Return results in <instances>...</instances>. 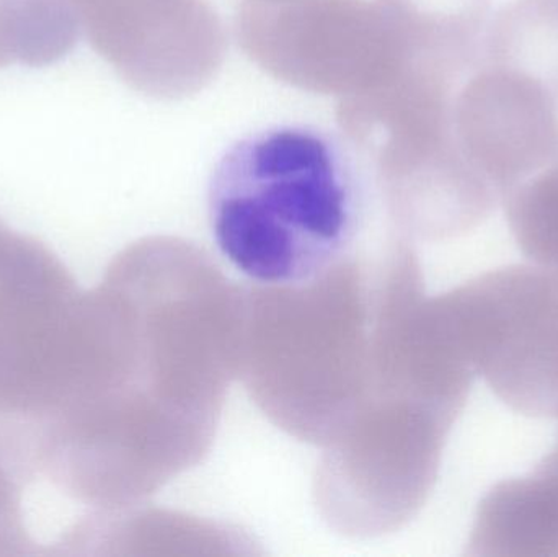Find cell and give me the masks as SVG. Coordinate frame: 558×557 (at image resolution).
Listing matches in <instances>:
<instances>
[{
	"instance_id": "10",
	"label": "cell",
	"mask_w": 558,
	"mask_h": 557,
	"mask_svg": "<svg viewBox=\"0 0 558 557\" xmlns=\"http://www.w3.org/2000/svg\"><path fill=\"white\" fill-rule=\"evenodd\" d=\"M28 474L0 437V557L39 555L25 525L23 486Z\"/></svg>"
},
{
	"instance_id": "14",
	"label": "cell",
	"mask_w": 558,
	"mask_h": 557,
	"mask_svg": "<svg viewBox=\"0 0 558 557\" xmlns=\"http://www.w3.org/2000/svg\"><path fill=\"white\" fill-rule=\"evenodd\" d=\"M0 68H2V64H0Z\"/></svg>"
},
{
	"instance_id": "6",
	"label": "cell",
	"mask_w": 558,
	"mask_h": 557,
	"mask_svg": "<svg viewBox=\"0 0 558 557\" xmlns=\"http://www.w3.org/2000/svg\"><path fill=\"white\" fill-rule=\"evenodd\" d=\"M557 105L530 75L481 62L456 94V140L484 179L520 182L558 160Z\"/></svg>"
},
{
	"instance_id": "5",
	"label": "cell",
	"mask_w": 558,
	"mask_h": 557,
	"mask_svg": "<svg viewBox=\"0 0 558 557\" xmlns=\"http://www.w3.org/2000/svg\"><path fill=\"white\" fill-rule=\"evenodd\" d=\"M92 48L133 90L182 100L215 81L225 23L206 0H74Z\"/></svg>"
},
{
	"instance_id": "1",
	"label": "cell",
	"mask_w": 558,
	"mask_h": 557,
	"mask_svg": "<svg viewBox=\"0 0 558 557\" xmlns=\"http://www.w3.org/2000/svg\"><path fill=\"white\" fill-rule=\"evenodd\" d=\"M389 247L312 280L242 291L238 376L281 431L322 450L369 408L383 379Z\"/></svg>"
},
{
	"instance_id": "12",
	"label": "cell",
	"mask_w": 558,
	"mask_h": 557,
	"mask_svg": "<svg viewBox=\"0 0 558 557\" xmlns=\"http://www.w3.org/2000/svg\"><path fill=\"white\" fill-rule=\"evenodd\" d=\"M390 283H392V251H390ZM392 291V290H390ZM389 306H390V301H389ZM389 311H390V307H389ZM387 324H389V317H387ZM386 368H387V337H386ZM384 379H386V375H384ZM384 386V385H383ZM380 391H383V389H380ZM380 395V392H379ZM377 401V399H376ZM363 415V414H361ZM360 415V417H361ZM356 422V421H354Z\"/></svg>"
},
{
	"instance_id": "2",
	"label": "cell",
	"mask_w": 558,
	"mask_h": 557,
	"mask_svg": "<svg viewBox=\"0 0 558 557\" xmlns=\"http://www.w3.org/2000/svg\"><path fill=\"white\" fill-rule=\"evenodd\" d=\"M208 206L225 257L258 284L284 287L353 254L384 203L373 169L343 134L278 126L225 154Z\"/></svg>"
},
{
	"instance_id": "3",
	"label": "cell",
	"mask_w": 558,
	"mask_h": 557,
	"mask_svg": "<svg viewBox=\"0 0 558 557\" xmlns=\"http://www.w3.org/2000/svg\"><path fill=\"white\" fill-rule=\"evenodd\" d=\"M121 353L113 294L82 290L48 245L23 234L0 271V428L25 437L108 395Z\"/></svg>"
},
{
	"instance_id": "8",
	"label": "cell",
	"mask_w": 558,
	"mask_h": 557,
	"mask_svg": "<svg viewBox=\"0 0 558 557\" xmlns=\"http://www.w3.org/2000/svg\"><path fill=\"white\" fill-rule=\"evenodd\" d=\"M484 62L530 75L558 100V0H520L485 35Z\"/></svg>"
},
{
	"instance_id": "4",
	"label": "cell",
	"mask_w": 558,
	"mask_h": 557,
	"mask_svg": "<svg viewBox=\"0 0 558 557\" xmlns=\"http://www.w3.org/2000/svg\"><path fill=\"white\" fill-rule=\"evenodd\" d=\"M235 33L271 77L340 100L387 84L405 59L379 0H244Z\"/></svg>"
},
{
	"instance_id": "9",
	"label": "cell",
	"mask_w": 558,
	"mask_h": 557,
	"mask_svg": "<svg viewBox=\"0 0 558 557\" xmlns=\"http://www.w3.org/2000/svg\"><path fill=\"white\" fill-rule=\"evenodd\" d=\"M81 32L74 0H0V64H51Z\"/></svg>"
},
{
	"instance_id": "11",
	"label": "cell",
	"mask_w": 558,
	"mask_h": 557,
	"mask_svg": "<svg viewBox=\"0 0 558 557\" xmlns=\"http://www.w3.org/2000/svg\"><path fill=\"white\" fill-rule=\"evenodd\" d=\"M20 238H22V232L13 231L0 219V271L15 251Z\"/></svg>"
},
{
	"instance_id": "13",
	"label": "cell",
	"mask_w": 558,
	"mask_h": 557,
	"mask_svg": "<svg viewBox=\"0 0 558 557\" xmlns=\"http://www.w3.org/2000/svg\"><path fill=\"white\" fill-rule=\"evenodd\" d=\"M268 2H278V0H268Z\"/></svg>"
},
{
	"instance_id": "7",
	"label": "cell",
	"mask_w": 558,
	"mask_h": 557,
	"mask_svg": "<svg viewBox=\"0 0 558 557\" xmlns=\"http://www.w3.org/2000/svg\"><path fill=\"white\" fill-rule=\"evenodd\" d=\"M399 33L405 61L471 72L490 0H379ZM403 61V62H405Z\"/></svg>"
}]
</instances>
